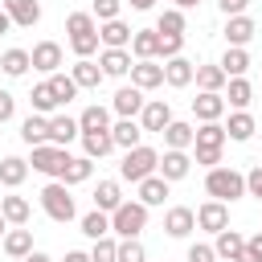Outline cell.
<instances>
[{"label": "cell", "mask_w": 262, "mask_h": 262, "mask_svg": "<svg viewBox=\"0 0 262 262\" xmlns=\"http://www.w3.org/2000/svg\"><path fill=\"white\" fill-rule=\"evenodd\" d=\"M12 115H16V98H12L8 90H0V123H8Z\"/></svg>", "instance_id": "52"}, {"label": "cell", "mask_w": 262, "mask_h": 262, "mask_svg": "<svg viewBox=\"0 0 262 262\" xmlns=\"http://www.w3.org/2000/svg\"><path fill=\"white\" fill-rule=\"evenodd\" d=\"M25 176H29V164H25L20 156H4V160H0V184H4V188L25 184Z\"/></svg>", "instance_id": "29"}, {"label": "cell", "mask_w": 262, "mask_h": 262, "mask_svg": "<svg viewBox=\"0 0 262 262\" xmlns=\"http://www.w3.org/2000/svg\"><path fill=\"white\" fill-rule=\"evenodd\" d=\"M0 188H4V184H0Z\"/></svg>", "instance_id": "63"}, {"label": "cell", "mask_w": 262, "mask_h": 262, "mask_svg": "<svg viewBox=\"0 0 262 262\" xmlns=\"http://www.w3.org/2000/svg\"><path fill=\"white\" fill-rule=\"evenodd\" d=\"M119 8H123V0H94V16L98 20H115Z\"/></svg>", "instance_id": "49"}, {"label": "cell", "mask_w": 262, "mask_h": 262, "mask_svg": "<svg viewBox=\"0 0 262 262\" xmlns=\"http://www.w3.org/2000/svg\"><path fill=\"white\" fill-rule=\"evenodd\" d=\"M78 135H82L78 119H70V115H53V119H49V143L66 147V143H70V139H78Z\"/></svg>", "instance_id": "22"}, {"label": "cell", "mask_w": 262, "mask_h": 262, "mask_svg": "<svg viewBox=\"0 0 262 262\" xmlns=\"http://www.w3.org/2000/svg\"><path fill=\"white\" fill-rule=\"evenodd\" d=\"M8 29H12V16H8V12H4V8H0V37H4V33H8Z\"/></svg>", "instance_id": "55"}, {"label": "cell", "mask_w": 262, "mask_h": 262, "mask_svg": "<svg viewBox=\"0 0 262 262\" xmlns=\"http://www.w3.org/2000/svg\"><path fill=\"white\" fill-rule=\"evenodd\" d=\"M225 82H229V74L221 66H196V86L201 90H221Z\"/></svg>", "instance_id": "41"}, {"label": "cell", "mask_w": 262, "mask_h": 262, "mask_svg": "<svg viewBox=\"0 0 262 262\" xmlns=\"http://www.w3.org/2000/svg\"><path fill=\"white\" fill-rule=\"evenodd\" d=\"M225 139H229V131H225V123L217 119V123H201L196 127V147H225Z\"/></svg>", "instance_id": "34"}, {"label": "cell", "mask_w": 262, "mask_h": 262, "mask_svg": "<svg viewBox=\"0 0 262 262\" xmlns=\"http://www.w3.org/2000/svg\"><path fill=\"white\" fill-rule=\"evenodd\" d=\"M0 213L8 217V225H25L33 209H29V201H25V196H0Z\"/></svg>", "instance_id": "40"}, {"label": "cell", "mask_w": 262, "mask_h": 262, "mask_svg": "<svg viewBox=\"0 0 262 262\" xmlns=\"http://www.w3.org/2000/svg\"><path fill=\"white\" fill-rule=\"evenodd\" d=\"M111 135H115V147L131 151V147H139V139H143V127H139L135 119H119V123L111 127Z\"/></svg>", "instance_id": "26"}, {"label": "cell", "mask_w": 262, "mask_h": 262, "mask_svg": "<svg viewBox=\"0 0 262 262\" xmlns=\"http://www.w3.org/2000/svg\"><path fill=\"white\" fill-rule=\"evenodd\" d=\"M250 37H254V20H250L246 12H242V16H229V25H225V41H229V45H246Z\"/></svg>", "instance_id": "36"}, {"label": "cell", "mask_w": 262, "mask_h": 262, "mask_svg": "<svg viewBox=\"0 0 262 262\" xmlns=\"http://www.w3.org/2000/svg\"><path fill=\"white\" fill-rule=\"evenodd\" d=\"M131 86H139V90H156V86H164V66H160L156 57L135 61V66H131Z\"/></svg>", "instance_id": "10"}, {"label": "cell", "mask_w": 262, "mask_h": 262, "mask_svg": "<svg viewBox=\"0 0 262 262\" xmlns=\"http://www.w3.org/2000/svg\"><path fill=\"white\" fill-rule=\"evenodd\" d=\"M143 90L139 86H123V90H115V98H111V106H115V115H123V119H135L139 111H143Z\"/></svg>", "instance_id": "13"}, {"label": "cell", "mask_w": 262, "mask_h": 262, "mask_svg": "<svg viewBox=\"0 0 262 262\" xmlns=\"http://www.w3.org/2000/svg\"><path fill=\"white\" fill-rule=\"evenodd\" d=\"M164 196H168V180L164 176H147V180H139V201L151 209V205H164Z\"/></svg>", "instance_id": "31"}, {"label": "cell", "mask_w": 262, "mask_h": 262, "mask_svg": "<svg viewBox=\"0 0 262 262\" xmlns=\"http://www.w3.org/2000/svg\"><path fill=\"white\" fill-rule=\"evenodd\" d=\"M213 250H217V258L237 262V258L246 254V237H242L237 229H221V233H217V242H213Z\"/></svg>", "instance_id": "21"}, {"label": "cell", "mask_w": 262, "mask_h": 262, "mask_svg": "<svg viewBox=\"0 0 262 262\" xmlns=\"http://www.w3.org/2000/svg\"><path fill=\"white\" fill-rule=\"evenodd\" d=\"M196 225L209 229V233L229 229V209H225V201H209V205H201V209H196Z\"/></svg>", "instance_id": "12"}, {"label": "cell", "mask_w": 262, "mask_h": 262, "mask_svg": "<svg viewBox=\"0 0 262 262\" xmlns=\"http://www.w3.org/2000/svg\"><path fill=\"white\" fill-rule=\"evenodd\" d=\"M250 98H254V86H250L246 78H229V94H225V102H229V106H237V111H246V106H250Z\"/></svg>", "instance_id": "42"}, {"label": "cell", "mask_w": 262, "mask_h": 262, "mask_svg": "<svg viewBox=\"0 0 262 262\" xmlns=\"http://www.w3.org/2000/svg\"><path fill=\"white\" fill-rule=\"evenodd\" d=\"M98 66H102L106 78H123V74H131L135 61H131L127 49H102V53H98Z\"/></svg>", "instance_id": "18"}, {"label": "cell", "mask_w": 262, "mask_h": 262, "mask_svg": "<svg viewBox=\"0 0 262 262\" xmlns=\"http://www.w3.org/2000/svg\"><path fill=\"white\" fill-rule=\"evenodd\" d=\"M82 147H86L90 160H102V156L115 147V135H111V131H82Z\"/></svg>", "instance_id": "30"}, {"label": "cell", "mask_w": 262, "mask_h": 262, "mask_svg": "<svg viewBox=\"0 0 262 262\" xmlns=\"http://www.w3.org/2000/svg\"><path fill=\"white\" fill-rule=\"evenodd\" d=\"M201 0H176V8H196Z\"/></svg>", "instance_id": "59"}, {"label": "cell", "mask_w": 262, "mask_h": 262, "mask_svg": "<svg viewBox=\"0 0 262 262\" xmlns=\"http://www.w3.org/2000/svg\"><path fill=\"white\" fill-rule=\"evenodd\" d=\"M160 135H164V147H176V151H184L188 143H196V127H192V123H176V119H172Z\"/></svg>", "instance_id": "24"}, {"label": "cell", "mask_w": 262, "mask_h": 262, "mask_svg": "<svg viewBox=\"0 0 262 262\" xmlns=\"http://www.w3.org/2000/svg\"><path fill=\"white\" fill-rule=\"evenodd\" d=\"M20 262H53V258H49V254H41V250H33V254H29V258H20Z\"/></svg>", "instance_id": "58"}, {"label": "cell", "mask_w": 262, "mask_h": 262, "mask_svg": "<svg viewBox=\"0 0 262 262\" xmlns=\"http://www.w3.org/2000/svg\"><path fill=\"white\" fill-rule=\"evenodd\" d=\"M57 66H61V45H57V41H37V45H33V70L57 74Z\"/></svg>", "instance_id": "14"}, {"label": "cell", "mask_w": 262, "mask_h": 262, "mask_svg": "<svg viewBox=\"0 0 262 262\" xmlns=\"http://www.w3.org/2000/svg\"><path fill=\"white\" fill-rule=\"evenodd\" d=\"M4 12H8L12 25H20V29H33V25L41 20V4H37V0H4Z\"/></svg>", "instance_id": "17"}, {"label": "cell", "mask_w": 262, "mask_h": 262, "mask_svg": "<svg viewBox=\"0 0 262 262\" xmlns=\"http://www.w3.org/2000/svg\"><path fill=\"white\" fill-rule=\"evenodd\" d=\"M70 74H74L78 90H98V82L106 78V74H102V66H98V61H90V57H78Z\"/></svg>", "instance_id": "19"}, {"label": "cell", "mask_w": 262, "mask_h": 262, "mask_svg": "<svg viewBox=\"0 0 262 262\" xmlns=\"http://www.w3.org/2000/svg\"><path fill=\"white\" fill-rule=\"evenodd\" d=\"M119 262H147V254H143V246L135 237H123L119 242Z\"/></svg>", "instance_id": "47"}, {"label": "cell", "mask_w": 262, "mask_h": 262, "mask_svg": "<svg viewBox=\"0 0 262 262\" xmlns=\"http://www.w3.org/2000/svg\"><path fill=\"white\" fill-rule=\"evenodd\" d=\"M20 139H25L29 147H41V143H49V119L33 111V115L20 123Z\"/></svg>", "instance_id": "23"}, {"label": "cell", "mask_w": 262, "mask_h": 262, "mask_svg": "<svg viewBox=\"0 0 262 262\" xmlns=\"http://www.w3.org/2000/svg\"><path fill=\"white\" fill-rule=\"evenodd\" d=\"M225 131H229V139L246 143V139L254 135V115H250V111H233V115H229V123H225Z\"/></svg>", "instance_id": "39"}, {"label": "cell", "mask_w": 262, "mask_h": 262, "mask_svg": "<svg viewBox=\"0 0 262 262\" xmlns=\"http://www.w3.org/2000/svg\"><path fill=\"white\" fill-rule=\"evenodd\" d=\"M0 8H4V0H0Z\"/></svg>", "instance_id": "62"}, {"label": "cell", "mask_w": 262, "mask_h": 262, "mask_svg": "<svg viewBox=\"0 0 262 262\" xmlns=\"http://www.w3.org/2000/svg\"><path fill=\"white\" fill-rule=\"evenodd\" d=\"M147 229V205L143 201H123L115 213H111V233L119 237H139Z\"/></svg>", "instance_id": "3"}, {"label": "cell", "mask_w": 262, "mask_h": 262, "mask_svg": "<svg viewBox=\"0 0 262 262\" xmlns=\"http://www.w3.org/2000/svg\"><path fill=\"white\" fill-rule=\"evenodd\" d=\"M29 66H33V53H29V49H4V57H0V70H4L8 78H20Z\"/></svg>", "instance_id": "32"}, {"label": "cell", "mask_w": 262, "mask_h": 262, "mask_svg": "<svg viewBox=\"0 0 262 262\" xmlns=\"http://www.w3.org/2000/svg\"><path fill=\"white\" fill-rule=\"evenodd\" d=\"M221 70H225L229 78H242V74L250 70V53H246V45H229L225 57H221Z\"/></svg>", "instance_id": "33"}, {"label": "cell", "mask_w": 262, "mask_h": 262, "mask_svg": "<svg viewBox=\"0 0 262 262\" xmlns=\"http://www.w3.org/2000/svg\"><path fill=\"white\" fill-rule=\"evenodd\" d=\"M66 262H90V254H82V250H70V254H66Z\"/></svg>", "instance_id": "56"}, {"label": "cell", "mask_w": 262, "mask_h": 262, "mask_svg": "<svg viewBox=\"0 0 262 262\" xmlns=\"http://www.w3.org/2000/svg\"><path fill=\"white\" fill-rule=\"evenodd\" d=\"M127 4H131V8H135V12H147V8H151V4H156V0H127Z\"/></svg>", "instance_id": "57"}, {"label": "cell", "mask_w": 262, "mask_h": 262, "mask_svg": "<svg viewBox=\"0 0 262 262\" xmlns=\"http://www.w3.org/2000/svg\"><path fill=\"white\" fill-rule=\"evenodd\" d=\"M66 33H70V49L78 57H90L98 49V25H94V12H70L66 16Z\"/></svg>", "instance_id": "1"}, {"label": "cell", "mask_w": 262, "mask_h": 262, "mask_svg": "<svg viewBox=\"0 0 262 262\" xmlns=\"http://www.w3.org/2000/svg\"><path fill=\"white\" fill-rule=\"evenodd\" d=\"M188 168H192V160H188L184 151H176V147H168V151L160 156V176H164L168 184H172V180H184Z\"/></svg>", "instance_id": "16"}, {"label": "cell", "mask_w": 262, "mask_h": 262, "mask_svg": "<svg viewBox=\"0 0 262 262\" xmlns=\"http://www.w3.org/2000/svg\"><path fill=\"white\" fill-rule=\"evenodd\" d=\"M180 49H184V33H160V53H156V57L168 61V57H176Z\"/></svg>", "instance_id": "46"}, {"label": "cell", "mask_w": 262, "mask_h": 262, "mask_svg": "<svg viewBox=\"0 0 262 262\" xmlns=\"http://www.w3.org/2000/svg\"><path fill=\"white\" fill-rule=\"evenodd\" d=\"M196 164L201 168H217L221 164V147H196Z\"/></svg>", "instance_id": "51"}, {"label": "cell", "mask_w": 262, "mask_h": 262, "mask_svg": "<svg viewBox=\"0 0 262 262\" xmlns=\"http://www.w3.org/2000/svg\"><path fill=\"white\" fill-rule=\"evenodd\" d=\"M205 192L213 196V201H237V196H246V176L237 172V168H209V176H205Z\"/></svg>", "instance_id": "2"}, {"label": "cell", "mask_w": 262, "mask_h": 262, "mask_svg": "<svg viewBox=\"0 0 262 262\" xmlns=\"http://www.w3.org/2000/svg\"><path fill=\"white\" fill-rule=\"evenodd\" d=\"M217 4H221V12H225V16H242L250 0H217Z\"/></svg>", "instance_id": "53"}, {"label": "cell", "mask_w": 262, "mask_h": 262, "mask_svg": "<svg viewBox=\"0 0 262 262\" xmlns=\"http://www.w3.org/2000/svg\"><path fill=\"white\" fill-rule=\"evenodd\" d=\"M4 233H8V217L0 213V242H4Z\"/></svg>", "instance_id": "60"}, {"label": "cell", "mask_w": 262, "mask_h": 262, "mask_svg": "<svg viewBox=\"0 0 262 262\" xmlns=\"http://www.w3.org/2000/svg\"><path fill=\"white\" fill-rule=\"evenodd\" d=\"M237 262H262V258H254V254H250V250H246V254H242V258H237Z\"/></svg>", "instance_id": "61"}, {"label": "cell", "mask_w": 262, "mask_h": 262, "mask_svg": "<svg viewBox=\"0 0 262 262\" xmlns=\"http://www.w3.org/2000/svg\"><path fill=\"white\" fill-rule=\"evenodd\" d=\"M119 205H123V188H119V180H98V188H94V209L115 213Z\"/></svg>", "instance_id": "27"}, {"label": "cell", "mask_w": 262, "mask_h": 262, "mask_svg": "<svg viewBox=\"0 0 262 262\" xmlns=\"http://www.w3.org/2000/svg\"><path fill=\"white\" fill-rule=\"evenodd\" d=\"M192 78H196V66H192L188 57H180V53H176V57H168V61H164V82H168V86H176V90H180V86H188Z\"/></svg>", "instance_id": "15"}, {"label": "cell", "mask_w": 262, "mask_h": 262, "mask_svg": "<svg viewBox=\"0 0 262 262\" xmlns=\"http://www.w3.org/2000/svg\"><path fill=\"white\" fill-rule=\"evenodd\" d=\"M131 53H135L139 61L156 57V53H160V29H135V37H131Z\"/></svg>", "instance_id": "25"}, {"label": "cell", "mask_w": 262, "mask_h": 262, "mask_svg": "<svg viewBox=\"0 0 262 262\" xmlns=\"http://www.w3.org/2000/svg\"><path fill=\"white\" fill-rule=\"evenodd\" d=\"M246 196L262 201V164H254V168L246 172Z\"/></svg>", "instance_id": "48"}, {"label": "cell", "mask_w": 262, "mask_h": 262, "mask_svg": "<svg viewBox=\"0 0 262 262\" xmlns=\"http://www.w3.org/2000/svg\"><path fill=\"white\" fill-rule=\"evenodd\" d=\"M49 86H53V94H57V102L66 106L74 94H78V82H74V74H49Z\"/></svg>", "instance_id": "43"}, {"label": "cell", "mask_w": 262, "mask_h": 262, "mask_svg": "<svg viewBox=\"0 0 262 262\" xmlns=\"http://www.w3.org/2000/svg\"><path fill=\"white\" fill-rule=\"evenodd\" d=\"M192 115H196L201 123H217V119L225 115V98H221V90H201V94L192 98Z\"/></svg>", "instance_id": "7"}, {"label": "cell", "mask_w": 262, "mask_h": 262, "mask_svg": "<svg viewBox=\"0 0 262 262\" xmlns=\"http://www.w3.org/2000/svg\"><path fill=\"white\" fill-rule=\"evenodd\" d=\"M78 127L82 131H111V115H106V106H86L82 115H78Z\"/></svg>", "instance_id": "38"}, {"label": "cell", "mask_w": 262, "mask_h": 262, "mask_svg": "<svg viewBox=\"0 0 262 262\" xmlns=\"http://www.w3.org/2000/svg\"><path fill=\"white\" fill-rule=\"evenodd\" d=\"M41 209L57 221V225H66V221H74V196H70V184H61V180H49L45 188H41Z\"/></svg>", "instance_id": "5"}, {"label": "cell", "mask_w": 262, "mask_h": 262, "mask_svg": "<svg viewBox=\"0 0 262 262\" xmlns=\"http://www.w3.org/2000/svg\"><path fill=\"white\" fill-rule=\"evenodd\" d=\"M90 172H94V160L90 156H70V164L61 168V184H82V180H90Z\"/></svg>", "instance_id": "28"}, {"label": "cell", "mask_w": 262, "mask_h": 262, "mask_svg": "<svg viewBox=\"0 0 262 262\" xmlns=\"http://www.w3.org/2000/svg\"><path fill=\"white\" fill-rule=\"evenodd\" d=\"M29 164L37 172H45V176H61V168L70 164V151L57 147V143H41V147H33V160Z\"/></svg>", "instance_id": "6"}, {"label": "cell", "mask_w": 262, "mask_h": 262, "mask_svg": "<svg viewBox=\"0 0 262 262\" xmlns=\"http://www.w3.org/2000/svg\"><path fill=\"white\" fill-rule=\"evenodd\" d=\"M246 250H250V254H254V258H262V229H258V233H250V237H246Z\"/></svg>", "instance_id": "54"}, {"label": "cell", "mask_w": 262, "mask_h": 262, "mask_svg": "<svg viewBox=\"0 0 262 262\" xmlns=\"http://www.w3.org/2000/svg\"><path fill=\"white\" fill-rule=\"evenodd\" d=\"M82 233H86L90 242L106 237V233H111V213H102V209H90V213L82 217Z\"/></svg>", "instance_id": "35"}, {"label": "cell", "mask_w": 262, "mask_h": 262, "mask_svg": "<svg viewBox=\"0 0 262 262\" xmlns=\"http://www.w3.org/2000/svg\"><path fill=\"white\" fill-rule=\"evenodd\" d=\"M4 254H8V258H16V262H20V258H29V254H33V229H25V225L8 229V233H4Z\"/></svg>", "instance_id": "20"}, {"label": "cell", "mask_w": 262, "mask_h": 262, "mask_svg": "<svg viewBox=\"0 0 262 262\" xmlns=\"http://www.w3.org/2000/svg\"><path fill=\"white\" fill-rule=\"evenodd\" d=\"M192 229H196V213H192L188 205H176V209L164 213V233H168V237H188Z\"/></svg>", "instance_id": "8"}, {"label": "cell", "mask_w": 262, "mask_h": 262, "mask_svg": "<svg viewBox=\"0 0 262 262\" xmlns=\"http://www.w3.org/2000/svg\"><path fill=\"white\" fill-rule=\"evenodd\" d=\"M131 37H135V29H131V25H123L119 16L98 25V41H102L106 49H127V45H131Z\"/></svg>", "instance_id": "9"}, {"label": "cell", "mask_w": 262, "mask_h": 262, "mask_svg": "<svg viewBox=\"0 0 262 262\" xmlns=\"http://www.w3.org/2000/svg\"><path fill=\"white\" fill-rule=\"evenodd\" d=\"M29 102H33V111H37V115H49L53 106H61V102H57V94H53V86H49V78L33 86V94H29Z\"/></svg>", "instance_id": "37"}, {"label": "cell", "mask_w": 262, "mask_h": 262, "mask_svg": "<svg viewBox=\"0 0 262 262\" xmlns=\"http://www.w3.org/2000/svg\"><path fill=\"white\" fill-rule=\"evenodd\" d=\"M156 29H160V33H184V8H164Z\"/></svg>", "instance_id": "44"}, {"label": "cell", "mask_w": 262, "mask_h": 262, "mask_svg": "<svg viewBox=\"0 0 262 262\" xmlns=\"http://www.w3.org/2000/svg\"><path fill=\"white\" fill-rule=\"evenodd\" d=\"M156 168H160V151L139 143V147H131V151L123 156V164H119V176H123V180H131V184H139V180H147Z\"/></svg>", "instance_id": "4"}, {"label": "cell", "mask_w": 262, "mask_h": 262, "mask_svg": "<svg viewBox=\"0 0 262 262\" xmlns=\"http://www.w3.org/2000/svg\"><path fill=\"white\" fill-rule=\"evenodd\" d=\"M168 123H172V106H168L164 98L143 102V111H139V127H143V131H164Z\"/></svg>", "instance_id": "11"}, {"label": "cell", "mask_w": 262, "mask_h": 262, "mask_svg": "<svg viewBox=\"0 0 262 262\" xmlns=\"http://www.w3.org/2000/svg\"><path fill=\"white\" fill-rule=\"evenodd\" d=\"M90 262H119V242L98 237V242H94V250H90Z\"/></svg>", "instance_id": "45"}, {"label": "cell", "mask_w": 262, "mask_h": 262, "mask_svg": "<svg viewBox=\"0 0 262 262\" xmlns=\"http://www.w3.org/2000/svg\"><path fill=\"white\" fill-rule=\"evenodd\" d=\"M188 262H217V250L205 246V242H196V246H188Z\"/></svg>", "instance_id": "50"}]
</instances>
